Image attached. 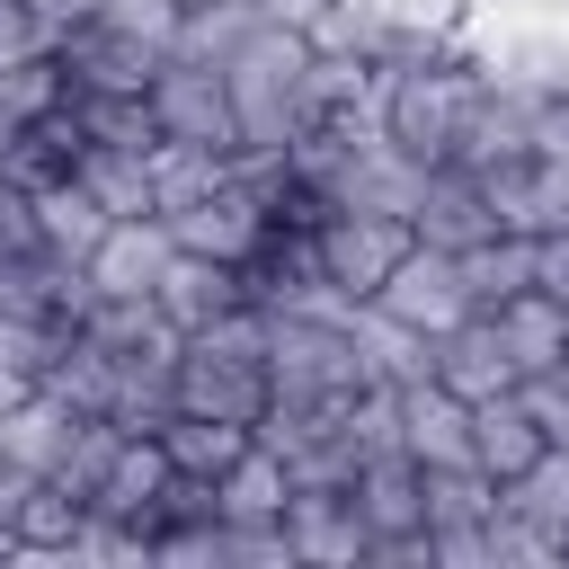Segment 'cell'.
Returning <instances> with one entry per match:
<instances>
[{
	"mask_svg": "<svg viewBox=\"0 0 569 569\" xmlns=\"http://www.w3.org/2000/svg\"><path fill=\"white\" fill-rule=\"evenodd\" d=\"M356 391H373V356L356 338V311H267V409H347Z\"/></svg>",
	"mask_w": 569,
	"mask_h": 569,
	"instance_id": "obj_1",
	"label": "cell"
},
{
	"mask_svg": "<svg viewBox=\"0 0 569 569\" xmlns=\"http://www.w3.org/2000/svg\"><path fill=\"white\" fill-rule=\"evenodd\" d=\"M302 71H311V36L302 27H249L222 62L231 80V116H240V151H284L302 133Z\"/></svg>",
	"mask_w": 569,
	"mask_h": 569,
	"instance_id": "obj_2",
	"label": "cell"
},
{
	"mask_svg": "<svg viewBox=\"0 0 569 569\" xmlns=\"http://www.w3.org/2000/svg\"><path fill=\"white\" fill-rule=\"evenodd\" d=\"M480 80H489V71L453 62L445 44H436V53L391 62V89H382V133H391L409 160H427V169H436V160H453V142H462V116H471Z\"/></svg>",
	"mask_w": 569,
	"mask_h": 569,
	"instance_id": "obj_3",
	"label": "cell"
},
{
	"mask_svg": "<svg viewBox=\"0 0 569 569\" xmlns=\"http://www.w3.org/2000/svg\"><path fill=\"white\" fill-rule=\"evenodd\" d=\"M409 222L400 213H356V204H320V222H311V249H320V276L347 293V302H373L382 293V276L409 258Z\"/></svg>",
	"mask_w": 569,
	"mask_h": 569,
	"instance_id": "obj_4",
	"label": "cell"
},
{
	"mask_svg": "<svg viewBox=\"0 0 569 569\" xmlns=\"http://www.w3.org/2000/svg\"><path fill=\"white\" fill-rule=\"evenodd\" d=\"M373 311H382V320H400V329H418V338H445V329H462L480 302H471V284H462V258H453V249L409 240V258L382 276Z\"/></svg>",
	"mask_w": 569,
	"mask_h": 569,
	"instance_id": "obj_5",
	"label": "cell"
},
{
	"mask_svg": "<svg viewBox=\"0 0 569 569\" xmlns=\"http://www.w3.org/2000/svg\"><path fill=\"white\" fill-rule=\"evenodd\" d=\"M365 533H373V560H427V471L409 453H382L347 480Z\"/></svg>",
	"mask_w": 569,
	"mask_h": 569,
	"instance_id": "obj_6",
	"label": "cell"
},
{
	"mask_svg": "<svg viewBox=\"0 0 569 569\" xmlns=\"http://www.w3.org/2000/svg\"><path fill=\"white\" fill-rule=\"evenodd\" d=\"M151 116L169 142H213V151H240V116H231V80L213 62H187L169 53L160 80H151Z\"/></svg>",
	"mask_w": 569,
	"mask_h": 569,
	"instance_id": "obj_7",
	"label": "cell"
},
{
	"mask_svg": "<svg viewBox=\"0 0 569 569\" xmlns=\"http://www.w3.org/2000/svg\"><path fill=\"white\" fill-rule=\"evenodd\" d=\"M53 53H62V71H71V98H151V80H160V62H169V53L133 44V36L98 27V18L62 27Z\"/></svg>",
	"mask_w": 569,
	"mask_h": 569,
	"instance_id": "obj_8",
	"label": "cell"
},
{
	"mask_svg": "<svg viewBox=\"0 0 569 569\" xmlns=\"http://www.w3.org/2000/svg\"><path fill=\"white\" fill-rule=\"evenodd\" d=\"M169 480H178V471H169L160 436L142 427V436H124V445H116L107 480L89 489V516H107L116 533H142V542H151V533H160V507H169Z\"/></svg>",
	"mask_w": 569,
	"mask_h": 569,
	"instance_id": "obj_9",
	"label": "cell"
},
{
	"mask_svg": "<svg viewBox=\"0 0 569 569\" xmlns=\"http://www.w3.org/2000/svg\"><path fill=\"white\" fill-rule=\"evenodd\" d=\"M169 258H178V231H169L160 213H124V222H107V240L89 249V284L116 293V302H151L160 276H169Z\"/></svg>",
	"mask_w": 569,
	"mask_h": 569,
	"instance_id": "obj_10",
	"label": "cell"
},
{
	"mask_svg": "<svg viewBox=\"0 0 569 569\" xmlns=\"http://www.w3.org/2000/svg\"><path fill=\"white\" fill-rule=\"evenodd\" d=\"M400 453L418 471H462L471 462V400H453L436 373L400 382Z\"/></svg>",
	"mask_w": 569,
	"mask_h": 569,
	"instance_id": "obj_11",
	"label": "cell"
},
{
	"mask_svg": "<svg viewBox=\"0 0 569 569\" xmlns=\"http://www.w3.org/2000/svg\"><path fill=\"white\" fill-rule=\"evenodd\" d=\"M151 302L169 311V329H178V338H187V329H213L222 311H240V302H249V267H231V258H204V249H178Z\"/></svg>",
	"mask_w": 569,
	"mask_h": 569,
	"instance_id": "obj_12",
	"label": "cell"
},
{
	"mask_svg": "<svg viewBox=\"0 0 569 569\" xmlns=\"http://www.w3.org/2000/svg\"><path fill=\"white\" fill-rule=\"evenodd\" d=\"M284 533H293V560H311V569H356V560H373V533H365V516H356L347 489H293Z\"/></svg>",
	"mask_w": 569,
	"mask_h": 569,
	"instance_id": "obj_13",
	"label": "cell"
},
{
	"mask_svg": "<svg viewBox=\"0 0 569 569\" xmlns=\"http://www.w3.org/2000/svg\"><path fill=\"white\" fill-rule=\"evenodd\" d=\"M409 231L436 240V249H471V240L498 231V204H489V187H480L471 169L436 160V169H427V196H418V213H409Z\"/></svg>",
	"mask_w": 569,
	"mask_h": 569,
	"instance_id": "obj_14",
	"label": "cell"
},
{
	"mask_svg": "<svg viewBox=\"0 0 569 569\" xmlns=\"http://www.w3.org/2000/svg\"><path fill=\"white\" fill-rule=\"evenodd\" d=\"M542 453H551V436H542V418L525 409V382L471 409V462H480V471H489L498 489H507V480H525V471H533Z\"/></svg>",
	"mask_w": 569,
	"mask_h": 569,
	"instance_id": "obj_15",
	"label": "cell"
},
{
	"mask_svg": "<svg viewBox=\"0 0 569 569\" xmlns=\"http://www.w3.org/2000/svg\"><path fill=\"white\" fill-rule=\"evenodd\" d=\"M436 382H445L453 400H471V409H480V400H498V391H516L525 373H516V356L498 347V329H489V311H471L462 329H445V338H436Z\"/></svg>",
	"mask_w": 569,
	"mask_h": 569,
	"instance_id": "obj_16",
	"label": "cell"
},
{
	"mask_svg": "<svg viewBox=\"0 0 569 569\" xmlns=\"http://www.w3.org/2000/svg\"><path fill=\"white\" fill-rule=\"evenodd\" d=\"M489 329H498V347L516 356V373L533 382V373H551L560 356H569V302L560 293H542V284H525L516 302H498L489 311Z\"/></svg>",
	"mask_w": 569,
	"mask_h": 569,
	"instance_id": "obj_17",
	"label": "cell"
},
{
	"mask_svg": "<svg viewBox=\"0 0 569 569\" xmlns=\"http://www.w3.org/2000/svg\"><path fill=\"white\" fill-rule=\"evenodd\" d=\"M151 436H160L169 471H187V480H222V471L258 445V427H240V418H204V409H169Z\"/></svg>",
	"mask_w": 569,
	"mask_h": 569,
	"instance_id": "obj_18",
	"label": "cell"
},
{
	"mask_svg": "<svg viewBox=\"0 0 569 569\" xmlns=\"http://www.w3.org/2000/svg\"><path fill=\"white\" fill-rule=\"evenodd\" d=\"M293 462L276 453V445H249L222 480H213V507H222V525H284V507H293Z\"/></svg>",
	"mask_w": 569,
	"mask_h": 569,
	"instance_id": "obj_19",
	"label": "cell"
},
{
	"mask_svg": "<svg viewBox=\"0 0 569 569\" xmlns=\"http://www.w3.org/2000/svg\"><path fill=\"white\" fill-rule=\"evenodd\" d=\"M80 427H89V418H80L62 391H44V382H36V391L0 418V445H9L27 471H44V480H53V471L71 462V445H80Z\"/></svg>",
	"mask_w": 569,
	"mask_h": 569,
	"instance_id": "obj_20",
	"label": "cell"
},
{
	"mask_svg": "<svg viewBox=\"0 0 569 569\" xmlns=\"http://www.w3.org/2000/svg\"><path fill=\"white\" fill-rule=\"evenodd\" d=\"M27 204H36V240H44L53 258H80V267H89V249H98V240H107V222H116V213L80 187V169H71V178L27 187Z\"/></svg>",
	"mask_w": 569,
	"mask_h": 569,
	"instance_id": "obj_21",
	"label": "cell"
},
{
	"mask_svg": "<svg viewBox=\"0 0 569 569\" xmlns=\"http://www.w3.org/2000/svg\"><path fill=\"white\" fill-rule=\"evenodd\" d=\"M80 533H89V498L62 480H36V498L9 525V560H80Z\"/></svg>",
	"mask_w": 569,
	"mask_h": 569,
	"instance_id": "obj_22",
	"label": "cell"
},
{
	"mask_svg": "<svg viewBox=\"0 0 569 569\" xmlns=\"http://www.w3.org/2000/svg\"><path fill=\"white\" fill-rule=\"evenodd\" d=\"M453 258H462V284H471L480 311H498V302H516L525 284H542V240H533V231H489V240H471V249H453Z\"/></svg>",
	"mask_w": 569,
	"mask_h": 569,
	"instance_id": "obj_23",
	"label": "cell"
},
{
	"mask_svg": "<svg viewBox=\"0 0 569 569\" xmlns=\"http://www.w3.org/2000/svg\"><path fill=\"white\" fill-rule=\"evenodd\" d=\"M231 160L240 151H213V142H151V204H160V222L169 213H187V204H204L222 178H231Z\"/></svg>",
	"mask_w": 569,
	"mask_h": 569,
	"instance_id": "obj_24",
	"label": "cell"
},
{
	"mask_svg": "<svg viewBox=\"0 0 569 569\" xmlns=\"http://www.w3.org/2000/svg\"><path fill=\"white\" fill-rule=\"evenodd\" d=\"M498 507H507L516 525H533V533L569 560V445H551L525 480H507V489H498Z\"/></svg>",
	"mask_w": 569,
	"mask_h": 569,
	"instance_id": "obj_25",
	"label": "cell"
},
{
	"mask_svg": "<svg viewBox=\"0 0 569 569\" xmlns=\"http://www.w3.org/2000/svg\"><path fill=\"white\" fill-rule=\"evenodd\" d=\"M80 187L124 222V213H160L151 204V151H116V142H89L80 151Z\"/></svg>",
	"mask_w": 569,
	"mask_h": 569,
	"instance_id": "obj_26",
	"label": "cell"
},
{
	"mask_svg": "<svg viewBox=\"0 0 569 569\" xmlns=\"http://www.w3.org/2000/svg\"><path fill=\"white\" fill-rule=\"evenodd\" d=\"M249 27H258V18H249V0H204V9H187V27H178V53L222 71V62H231V44H240Z\"/></svg>",
	"mask_w": 569,
	"mask_h": 569,
	"instance_id": "obj_27",
	"label": "cell"
},
{
	"mask_svg": "<svg viewBox=\"0 0 569 569\" xmlns=\"http://www.w3.org/2000/svg\"><path fill=\"white\" fill-rule=\"evenodd\" d=\"M89 18L116 27V36H133V44H151V53H178V27H187L178 0H98Z\"/></svg>",
	"mask_w": 569,
	"mask_h": 569,
	"instance_id": "obj_28",
	"label": "cell"
},
{
	"mask_svg": "<svg viewBox=\"0 0 569 569\" xmlns=\"http://www.w3.org/2000/svg\"><path fill=\"white\" fill-rule=\"evenodd\" d=\"M36 480H44V471H27V462L0 445V560H9V525H18V507L36 498Z\"/></svg>",
	"mask_w": 569,
	"mask_h": 569,
	"instance_id": "obj_29",
	"label": "cell"
},
{
	"mask_svg": "<svg viewBox=\"0 0 569 569\" xmlns=\"http://www.w3.org/2000/svg\"><path fill=\"white\" fill-rule=\"evenodd\" d=\"M542 293H560V302H569V222H560V231H542Z\"/></svg>",
	"mask_w": 569,
	"mask_h": 569,
	"instance_id": "obj_30",
	"label": "cell"
},
{
	"mask_svg": "<svg viewBox=\"0 0 569 569\" xmlns=\"http://www.w3.org/2000/svg\"><path fill=\"white\" fill-rule=\"evenodd\" d=\"M36 382H44V373H36V365H18V356L0 347V418H9V409H18V400H27Z\"/></svg>",
	"mask_w": 569,
	"mask_h": 569,
	"instance_id": "obj_31",
	"label": "cell"
},
{
	"mask_svg": "<svg viewBox=\"0 0 569 569\" xmlns=\"http://www.w3.org/2000/svg\"><path fill=\"white\" fill-rule=\"evenodd\" d=\"M249 18H267V27H311L320 0H249Z\"/></svg>",
	"mask_w": 569,
	"mask_h": 569,
	"instance_id": "obj_32",
	"label": "cell"
},
{
	"mask_svg": "<svg viewBox=\"0 0 569 569\" xmlns=\"http://www.w3.org/2000/svg\"><path fill=\"white\" fill-rule=\"evenodd\" d=\"M27 9H44V18H53V27H80V18H89V9H98V0H27Z\"/></svg>",
	"mask_w": 569,
	"mask_h": 569,
	"instance_id": "obj_33",
	"label": "cell"
},
{
	"mask_svg": "<svg viewBox=\"0 0 569 569\" xmlns=\"http://www.w3.org/2000/svg\"><path fill=\"white\" fill-rule=\"evenodd\" d=\"M178 9H204V0H178Z\"/></svg>",
	"mask_w": 569,
	"mask_h": 569,
	"instance_id": "obj_34",
	"label": "cell"
},
{
	"mask_svg": "<svg viewBox=\"0 0 569 569\" xmlns=\"http://www.w3.org/2000/svg\"><path fill=\"white\" fill-rule=\"evenodd\" d=\"M0 320H9V302H0Z\"/></svg>",
	"mask_w": 569,
	"mask_h": 569,
	"instance_id": "obj_35",
	"label": "cell"
}]
</instances>
